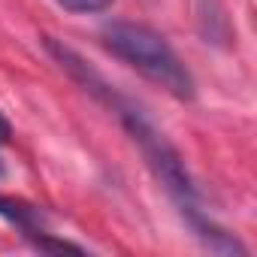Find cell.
<instances>
[{
	"label": "cell",
	"instance_id": "cell-5",
	"mask_svg": "<svg viewBox=\"0 0 257 257\" xmlns=\"http://www.w3.org/2000/svg\"><path fill=\"white\" fill-rule=\"evenodd\" d=\"M31 245H34L37 251H46V254H64V251H70V254H85V248H82V245L67 242V239H55L49 230H46V233L31 236Z\"/></svg>",
	"mask_w": 257,
	"mask_h": 257
},
{
	"label": "cell",
	"instance_id": "cell-1",
	"mask_svg": "<svg viewBox=\"0 0 257 257\" xmlns=\"http://www.w3.org/2000/svg\"><path fill=\"white\" fill-rule=\"evenodd\" d=\"M106 109L121 121V127L127 131V137H131L134 146L140 149L146 167L152 170V176L161 182V188L167 191V197L173 200V206L185 218V224L194 227L197 221H203L206 212L200 209V191H197L194 176L185 167V158L179 155V149L155 127V121L146 115V109L137 100H131L127 94H121L118 88L109 97Z\"/></svg>",
	"mask_w": 257,
	"mask_h": 257
},
{
	"label": "cell",
	"instance_id": "cell-3",
	"mask_svg": "<svg viewBox=\"0 0 257 257\" xmlns=\"http://www.w3.org/2000/svg\"><path fill=\"white\" fill-rule=\"evenodd\" d=\"M197 31L203 43L218 46V49H230L236 40V28L221 0H197Z\"/></svg>",
	"mask_w": 257,
	"mask_h": 257
},
{
	"label": "cell",
	"instance_id": "cell-4",
	"mask_svg": "<svg viewBox=\"0 0 257 257\" xmlns=\"http://www.w3.org/2000/svg\"><path fill=\"white\" fill-rule=\"evenodd\" d=\"M0 218H7L13 227H19L28 239L37 233H46V227H49L46 212L28 200H19V197H0Z\"/></svg>",
	"mask_w": 257,
	"mask_h": 257
},
{
	"label": "cell",
	"instance_id": "cell-7",
	"mask_svg": "<svg viewBox=\"0 0 257 257\" xmlns=\"http://www.w3.org/2000/svg\"><path fill=\"white\" fill-rule=\"evenodd\" d=\"M10 137H13V127H10V121H7L4 115H0V146H4Z\"/></svg>",
	"mask_w": 257,
	"mask_h": 257
},
{
	"label": "cell",
	"instance_id": "cell-6",
	"mask_svg": "<svg viewBox=\"0 0 257 257\" xmlns=\"http://www.w3.org/2000/svg\"><path fill=\"white\" fill-rule=\"evenodd\" d=\"M58 7H64L67 13L76 16H91V13H106L112 7V0H55Z\"/></svg>",
	"mask_w": 257,
	"mask_h": 257
},
{
	"label": "cell",
	"instance_id": "cell-2",
	"mask_svg": "<svg viewBox=\"0 0 257 257\" xmlns=\"http://www.w3.org/2000/svg\"><path fill=\"white\" fill-rule=\"evenodd\" d=\"M106 52H112L121 64L134 67L143 79L158 85L176 100H194L197 82L191 70L182 64L176 49L167 43L164 34L143 22H106L100 31Z\"/></svg>",
	"mask_w": 257,
	"mask_h": 257
},
{
	"label": "cell",
	"instance_id": "cell-8",
	"mask_svg": "<svg viewBox=\"0 0 257 257\" xmlns=\"http://www.w3.org/2000/svg\"><path fill=\"white\" fill-rule=\"evenodd\" d=\"M4 176H7V164H4V161H0V179H4Z\"/></svg>",
	"mask_w": 257,
	"mask_h": 257
}]
</instances>
